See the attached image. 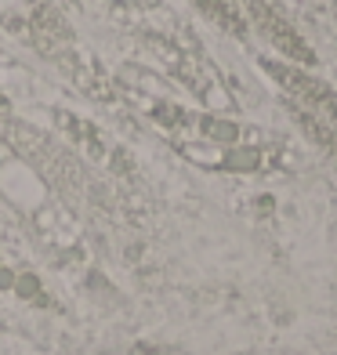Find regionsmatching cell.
Returning a JSON list of instances; mask_svg holds the SVG:
<instances>
[{"label":"cell","instance_id":"3","mask_svg":"<svg viewBox=\"0 0 337 355\" xmlns=\"http://www.w3.org/2000/svg\"><path fill=\"white\" fill-rule=\"evenodd\" d=\"M203 15H207V22H214L218 29H225V33H232V37H247V19L239 15L229 0H192Z\"/></svg>","mask_w":337,"mask_h":355},{"label":"cell","instance_id":"4","mask_svg":"<svg viewBox=\"0 0 337 355\" xmlns=\"http://www.w3.org/2000/svg\"><path fill=\"white\" fill-rule=\"evenodd\" d=\"M15 290H19L26 301H33V294H40V283H37V276H22V279H15Z\"/></svg>","mask_w":337,"mask_h":355},{"label":"cell","instance_id":"5","mask_svg":"<svg viewBox=\"0 0 337 355\" xmlns=\"http://www.w3.org/2000/svg\"><path fill=\"white\" fill-rule=\"evenodd\" d=\"M0 290H15V272L0 268Z\"/></svg>","mask_w":337,"mask_h":355},{"label":"cell","instance_id":"2","mask_svg":"<svg viewBox=\"0 0 337 355\" xmlns=\"http://www.w3.org/2000/svg\"><path fill=\"white\" fill-rule=\"evenodd\" d=\"M243 4H247V19L254 22V29H258L283 58L301 62V66H312L316 62L312 47L304 44V37L294 29V22L283 15L279 4H272V0H243Z\"/></svg>","mask_w":337,"mask_h":355},{"label":"cell","instance_id":"1","mask_svg":"<svg viewBox=\"0 0 337 355\" xmlns=\"http://www.w3.org/2000/svg\"><path fill=\"white\" fill-rule=\"evenodd\" d=\"M261 69L291 94L294 105L309 109V112H316V116H323L330 123L337 120V91L327 84V80L304 73V69L291 66V62H272V58H261Z\"/></svg>","mask_w":337,"mask_h":355}]
</instances>
